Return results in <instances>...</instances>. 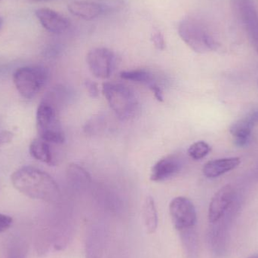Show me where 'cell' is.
Returning a JSON list of instances; mask_svg holds the SVG:
<instances>
[{
    "label": "cell",
    "instance_id": "ba28073f",
    "mask_svg": "<svg viewBox=\"0 0 258 258\" xmlns=\"http://www.w3.org/2000/svg\"><path fill=\"white\" fill-rule=\"evenodd\" d=\"M236 199V192L231 185H227L218 191L211 200L209 208V221L215 224L228 215L233 209Z\"/></svg>",
    "mask_w": 258,
    "mask_h": 258
},
{
    "label": "cell",
    "instance_id": "ac0fdd59",
    "mask_svg": "<svg viewBox=\"0 0 258 258\" xmlns=\"http://www.w3.org/2000/svg\"><path fill=\"white\" fill-rule=\"evenodd\" d=\"M68 180L76 186H83L90 183L91 176L85 168L77 164H71L67 169Z\"/></svg>",
    "mask_w": 258,
    "mask_h": 258
},
{
    "label": "cell",
    "instance_id": "cb8c5ba5",
    "mask_svg": "<svg viewBox=\"0 0 258 258\" xmlns=\"http://www.w3.org/2000/svg\"><path fill=\"white\" fill-rule=\"evenodd\" d=\"M149 88L151 89L152 92L154 94L155 98L158 100V101L162 102L164 101L163 92H162L161 88L158 86L157 83H153L149 86Z\"/></svg>",
    "mask_w": 258,
    "mask_h": 258
},
{
    "label": "cell",
    "instance_id": "4316f807",
    "mask_svg": "<svg viewBox=\"0 0 258 258\" xmlns=\"http://www.w3.org/2000/svg\"><path fill=\"white\" fill-rule=\"evenodd\" d=\"M10 140L11 134L8 133V132H4L0 135V144L5 143L6 141H10Z\"/></svg>",
    "mask_w": 258,
    "mask_h": 258
},
{
    "label": "cell",
    "instance_id": "7402d4cb",
    "mask_svg": "<svg viewBox=\"0 0 258 258\" xmlns=\"http://www.w3.org/2000/svg\"><path fill=\"white\" fill-rule=\"evenodd\" d=\"M85 86L87 89L88 93L92 98H97L99 95V89L98 88V85L95 82L92 80H86L85 82Z\"/></svg>",
    "mask_w": 258,
    "mask_h": 258
},
{
    "label": "cell",
    "instance_id": "52a82bcc",
    "mask_svg": "<svg viewBox=\"0 0 258 258\" xmlns=\"http://www.w3.org/2000/svg\"><path fill=\"white\" fill-rule=\"evenodd\" d=\"M170 215L176 230L196 227L197 211L191 200L186 197L173 199L169 205Z\"/></svg>",
    "mask_w": 258,
    "mask_h": 258
},
{
    "label": "cell",
    "instance_id": "ffe728a7",
    "mask_svg": "<svg viewBox=\"0 0 258 258\" xmlns=\"http://www.w3.org/2000/svg\"><path fill=\"white\" fill-rule=\"evenodd\" d=\"M211 150L212 148L205 141H197L188 149V154L192 159L200 160L206 157L210 153Z\"/></svg>",
    "mask_w": 258,
    "mask_h": 258
},
{
    "label": "cell",
    "instance_id": "30bf717a",
    "mask_svg": "<svg viewBox=\"0 0 258 258\" xmlns=\"http://www.w3.org/2000/svg\"><path fill=\"white\" fill-rule=\"evenodd\" d=\"M181 168L180 159L171 155L158 161L151 169L150 179L154 182H162L175 175Z\"/></svg>",
    "mask_w": 258,
    "mask_h": 258
},
{
    "label": "cell",
    "instance_id": "5b68a950",
    "mask_svg": "<svg viewBox=\"0 0 258 258\" xmlns=\"http://www.w3.org/2000/svg\"><path fill=\"white\" fill-rule=\"evenodd\" d=\"M48 72L42 67H23L16 70L13 75L14 84L21 96L33 98L45 86Z\"/></svg>",
    "mask_w": 258,
    "mask_h": 258
},
{
    "label": "cell",
    "instance_id": "7a4b0ae2",
    "mask_svg": "<svg viewBox=\"0 0 258 258\" xmlns=\"http://www.w3.org/2000/svg\"><path fill=\"white\" fill-rule=\"evenodd\" d=\"M103 93L116 116L122 120H128L136 116L139 104L133 91L122 84L104 83Z\"/></svg>",
    "mask_w": 258,
    "mask_h": 258
},
{
    "label": "cell",
    "instance_id": "9c48e42d",
    "mask_svg": "<svg viewBox=\"0 0 258 258\" xmlns=\"http://www.w3.org/2000/svg\"><path fill=\"white\" fill-rule=\"evenodd\" d=\"M35 14L42 27L50 33H63L71 26V22L68 18L48 8L37 9Z\"/></svg>",
    "mask_w": 258,
    "mask_h": 258
},
{
    "label": "cell",
    "instance_id": "3957f363",
    "mask_svg": "<svg viewBox=\"0 0 258 258\" xmlns=\"http://www.w3.org/2000/svg\"><path fill=\"white\" fill-rule=\"evenodd\" d=\"M36 128L39 138L50 144H61L65 141L57 108L51 101H42L38 107Z\"/></svg>",
    "mask_w": 258,
    "mask_h": 258
},
{
    "label": "cell",
    "instance_id": "f1b7e54d",
    "mask_svg": "<svg viewBox=\"0 0 258 258\" xmlns=\"http://www.w3.org/2000/svg\"><path fill=\"white\" fill-rule=\"evenodd\" d=\"M12 258H23V257H12Z\"/></svg>",
    "mask_w": 258,
    "mask_h": 258
},
{
    "label": "cell",
    "instance_id": "83f0119b",
    "mask_svg": "<svg viewBox=\"0 0 258 258\" xmlns=\"http://www.w3.org/2000/svg\"><path fill=\"white\" fill-rule=\"evenodd\" d=\"M247 258H258V254H254V255H251Z\"/></svg>",
    "mask_w": 258,
    "mask_h": 258
},
{
    "label": "cell",
    "instance_id": "603a6c76",
    "mask_svg": "<svg viewBox=\"0 0 258 258\" xmlns=\"http://www.w3.org/2000/svg\"><path fill=\"white\" fill-rule=\"evenodd\" d=\"M13 220L10 216L0 214V233L6 231L12 226Z\"/></svg>",
    "mask_w": 258,
    "mask_h": 258
},
{
    "label": "cell",
    "instance_id": "8fae6325",
    "mask_svg": "<svg viewBox=\"0 0 258 258\" xmlns=\"http://www.w3.org/2000/svg\"><path fill=\"white\" fill-rule=\"evenodd\" d=\"M68 10L74 16L90 21L104 15L101 3L92 1H74L68 4Z\"/></svg>",
    "mask_w": 258,
    "mask_h": 258
},
{
    "label": "cell",
    "instance_id": "e0dca14e",
    "mask_svg": "<svg viewBox=\"0 0 258 258\" xmlns=\"http://www.w3.org/2000/svg\"><path fill=\"white\" fill-rule=\"evenodd\" d=\"M143 221L146 231L149 234H153L157 230L158 214L154 199L147 197L143 206Z\"/></svg>",
    "mask_w": 258,
    "mask_h": 258
},
{
    "label": "cell",
    "instance_id": "44dd1931",
    "mask_svg": "<svg viewBox=\"0 0 258 258\" xmlns=\"http://www.w3.org/2000/svg\"><path fill=\"white\" fill-rule=\"evenodd\" d=\"M151 41L153 42V45L156 47V48H157L158 50H160V51L165 49V47H166L165 38H164L163 34H162L160 30H153L151 36Z\"/></svg>",
    "mask_w": 258,
    "mask_h": 258
},
{
    "label": "cell",
    "instance_id": "d6986e66",
    "mask_svg": "<svg viewBox=\"0 0 258 258\" xmlns=\"http://www.w3.org/2000/svg\"><path fill=\"white\" fill-rule=\"evenodd\" d=\"M120 77L123 80L135 82V83H144L148 86L155 83L153 74L146 70L122 71L120 73Z\"/></svg>",
    "mask_w": 258,
    "mask_h": 258
},
{
    "label": "cell",
    "instance_id": "d4e9b609",
    "mask_svg": "<svg viewBox=\"0 0 258 258\" xmlns=\"http://www.w3.org/2000/svg\"><path fill=\"white\" fill-rule=\"evenodd\" d=\"M247 119L252 124L253 126L254 127L255 125H258V110L250 113V114L247 116Z\"/></svg>",
    "mask_w": 258,
    "mask_h": 258
},
{
    "label": "cell",
    "instance_id": "f546056e",
    "mask_svg": "<svg viewBox=\"0 0 258 258\" xmlns=\"http://www.w3.org/2000/svg\"><path fill=\"white\" fill-rule=\"evenodd\" d=\"M1 20H0V26H1Z\"/></svg>",
    "mask_w": 258,
    "mask_h": 258
},
{
    "label": "cell",
    "instance_id": "6da1fadb",
    "mask_svg": "<svg viewBox=\"0 0 258 258\" xmlns=\"http://www.w3.org/2000/svg\"><path fill=\"white\" fill-rule=\"evenodd\" d=\"M17 190L33 200L56 203L60 197L55 180L48 173L32 166L19 168L11 177Z\"/></svg>",
    "mask_w": 258,
    "mask_h": 258
},
{
    "label": "cell",
    "instance_id": "7c38bea8",
    "mask_svg": "<svg viewBox=\"0 0 258 258\" xmlns=\"http://www.w3.org/2000/svg\"><path fill=\"white\" fill-rule=\"evenodd\" d=\"M105 233L101 226H92L86 242V258H102Z\"/></svg>",
    "mask_w": 258,
    "mask_h": 258
},
{
    "label": "cell",
    "instance_id": "8992f818",
    "mask_svg": "<svg viewBox=\"0 0 258 258\" xmlns=\"http://www.w3.org/2000/svg\"><path fill=\"white\" fill-rule=\"evenodd\" d=\"M87 63L97 78H110L116 64V55L111 50L103 47L92 48L87 54Z\"/></svg>",
    "mask_w": 258,
    "mask_h": 258
},
{
    "label": "cell",
    "instance_id": "4fadbf2b",
    "mask_svg": "<svg viewBox=\"0 0 258 258\" xmlns=\"http://www.w3.org/2000/svg\"><path fill=\"white\" fill-rule=\"evenodd\" d=\"M240 162V159L238 157L224 158L209 161L203 167V174L209 178H215L237 168Z\"/></svg>",
    "mask_w": 258,
    "mask_h": 258
},
{
    "label": "cell",
    "instance_id": "2e32d148",
    "mask_svg": "<svg viewBox=\"0 0 258 258\" xmlns=\"http://www.w3.org/2000/svg\"><path fill=\"white\" fill-rule=\"evenodd\" d=\"M253 128L254 126L247 117L239 119L230 126V133L234 137L235 144L237 147H245L248 144Z\"/></svg>",
    "mask_w": 258,
    "mask_h": 258
},
{
    "label": "cell",
    "instance_id": "5bb4252c",
    "mask_svg": "<svg viewBox=\"0 0 258 258\" xmlns=\"http://www.w3.org/2000/svg\"><path fill=\"white\" fill-rule=\"evenodd\" d=\"M177 232L186 258H199L200 246L196 227H186L177 230Z\"/></svg>",
    "mask_w": 258,
    "mask_h": 258
},
{
    "label": "cell",
    "instance_id": "484cf974",
    "mask_svg": "<svg viewBox=\"0 0 258 258\" xmlns=\"http://www.w3.org/2000/svg\"><path fill=\"white\" fill-rule=\"evenodd\" d=\"M248 38H249L251 44H252L253 46H254V49H255L258 53V32L250 35V36H248Z\"/></svg>",
    "mask_w": 258,
    "mask_h": 258
},
{
    "label": "cell",
    "instance_id": "277c9868",
    "mask_svg": "<svg viewBox=\"0 0 258 258\" xmlns=\"http://www.w3.org/2000/svg\"><path fill=\"white\" fill-rule=\"evenodd\" d=\"M179 36L185 44L195 52H210L218 48V43L204 26L196 20L186 18L179 23Z\"/></svg>",
    "mask_w": 258,
    "mask_h": 258
},
{
    "label": "cell",
    "instance_id": "4dcf8cb0",
    "mask_svg": "<svg viewBox=\"0 0 258 258\" xmlns=\"http://www.w3.org/2000/svg\"><path fill=\"white\" fill-rule=\"evenodd\" d=\"M0 1H1V0H0Z\"/></svg>",
    "mask_w": 258,
    "mask_h": 258
},
{
    "label": "cell",
    "instance_id": "9a60e30c",
    "mask_svg": "<svg viewBox=\"0 0 258 258\" xmlns=\"http://www.w3.org/2000/svg\"><path fill=\"white\" fill-rule=\"evenodd\" d=\"M50 143L39 138L30 143V153L34 159L48 165H55V159L53 155Z\"/></svg>",
    "mask_w": 258,
    "mask_h": 258
}]
</instances>
